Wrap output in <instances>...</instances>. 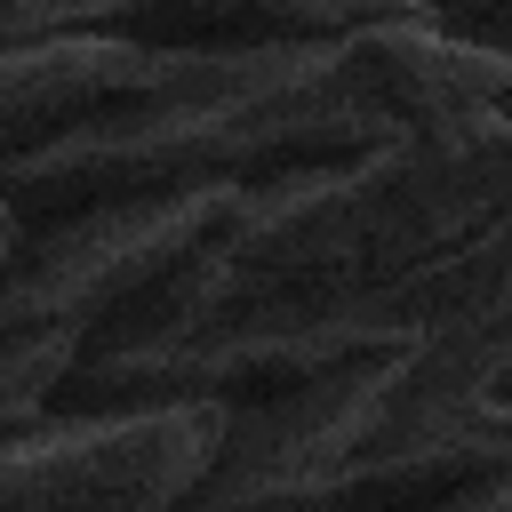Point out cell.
Masks as SVG:
<instances>
[{
    "label": "cell",
    "mask_w": 512,
    "mask_h": 512,
    "mask_svg": "<svg viewBox=\"0 0 512 512\" xmlns=\"http://www.w3.org/2000/svg\"><path fill=\"white\" fill-rule=\"evenodd\" d=\"M232 408L48 416L0 440V512H184L216 472Z\"/></svg>",
    "instance_id": "2"
},
{
    "label": "cell",
    "mask_w": 512,
    "mask_h": 512,
    "mask_svg": "<svg viewBox=\"0 0 512 512\" xmlns=\"http://www.w3.org/2000/svg\"><path fill=\"white\" fill-rule=\"evenodd\" d=\"M440 24L456 40H472V48H488V56L512 64V8H440Z\"/></svg>",
    "instance_id": "4"
},
{
    "label": "cell",
    "mask_w": 512,
    "mask_h": 512,
    "mask_svg": "<svg viewBox=\"0 0 512 512\" xmlns=\"http://www.w3.org/2000/svg\"><path fill=\"white\" fill-rule=\"evenodd\" d=\"M248 192L192 200H104L56 224H8V296H0V424L32 432L56 416V392L96 352V336L176 280L208 240L232 232Z\"/></svg>",
    "instance_id": "1"
},
{
    "label": "cell",
    "mask_w": 512,
    "mask_h": 512,
    "mask_svg": "<svg viewBox=\"0 0 512 512\" xmlns=\"http://www.w3.org/2000/svg\"><path fill=\"white\" fill-rule=\"evenodd\" d=\"M504 400H512V384H504Z\"/></svg>",
    "instance_id": "5"
},
{
    "label": "cell",
    "mask_w": 512,
    "mask_h": 512,
    "mask_svg": "<svg viewBox=\"0 0 512 512\" xmlns=\"http://www.w3.org/2000/svg\"><path fill=\"white\" fill-rule=\"evenodd\" d=\"M400 8V0H392ZM392 8H336V0H80V24L168 56H280V48H336Z\"/></svg>",
    "instance_id": "3"
}]
</instances>
